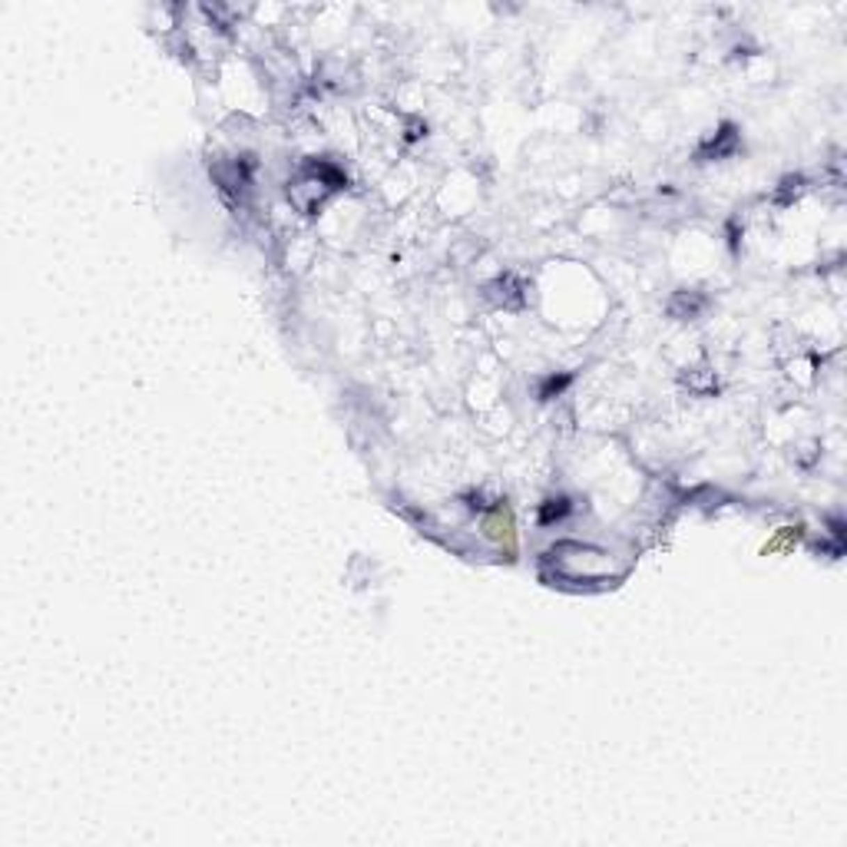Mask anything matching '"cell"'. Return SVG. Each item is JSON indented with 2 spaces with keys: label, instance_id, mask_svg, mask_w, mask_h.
<instances>
[{
  "label": "cell",
  "instance_id": "obj_2",
  "mask_svg": "<svg viewBox=\"0 0 847 847\" xmlns=\"http://www.w3.org/2000/svg\"><path fill=\"white\" fill-rule=\"evenodd\" d=\"M569 513H573V503H569V497H550L543 507H539V523L550 526V523H556V520L569 516Z\"/></svg>",
  "mask_w": 847,
  "mask_h": 847
},
{
  "label": "cell",
  "instance_id": "obj_1",
  "mask_svg": "<svg viewBox=\"0 0 847 847\" xmlns=\"http://www.w3.org/2000/svg\"><path fill=\"white\" fill-rule=\"evenodd\" d=\"M484 530L490 539H497L500 550L507 560H516V546H520V537H516V520H513V510L507 500H497V507L486 513Z\"/></svg>",
  "mask_w": 847,
  "mask_h": 847
},
{
  "label": "cell",
  "instance_id": "obj_3",
  "mask_svg": "<svg viewBox=\"0 0 847 847\" xmlns=\"http://www.w3.org/2000/svg\"><path fill=\"white\" fill-rule=\"evenodd\" d=\"M798 537H801V533H798L794 526H784V530H781V533H778L775 539H771V543H765V553H775L778 546H781V550H788L791 543H798Z\"/></svg>",
  "mask_w": 847,
  "mask_h": 847
},
{
  "label": "cell",
  "instance_id": "obj_4",
  "mask_svg": "<svg viewBox=\"0 0 847 847\" xmlns=\"http://www.w3.org/2000/svg\"><path fill=\"white\" fill-rule=\"evenodd\" d=\"M566 384H569V374H566V377H560V381H556V377H550V381H546V388L539 390V397L546 401V397H553V394H560V390H563Z\"/></svg>",
  "mask_w": 847,
  "mask_h": 847
}]
</instances>
